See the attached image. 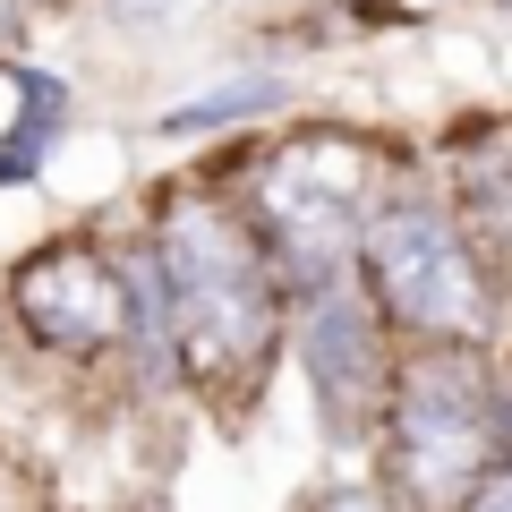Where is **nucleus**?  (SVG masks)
I'll use <instances>...</instances> for the list:
<instances>
[{
	"instance_id": "obj_6",
	"label": "nucleus",
	"mask_w": 512,
	"mask_h": 512,
	"mask_svg": "<svg viewBox=\"0 0 512 512\" xmlns=\"http://www.w3.org/2000/svg\"><path fill=\"white\" fill-rule=\"evenodd\" d=\"M308 376H316V393H325L333 419L367 410V393H376V325H367V308L350 291L316 299V316H308Z\"/></svg>"
},
{
	"instance_id": "obj_4",
	"label": "nucleus",
	"mask_w": 512,
	"mask_h": 512,
	"mask_svg": "<svg viewBox=\"0 0 512 512\" xmlns=\"http://www.w3.org/2000/svg\"><path fill=\"white\" fill-rule=\"evenodd\" d=\"M359 154L350 146H291L274 171H265V214L291 239V256L308 274L342 265L350 239H359Z\"/></svg>"
},
{
	"instance_id": "obj_3",
	"label": "nucleus",
	"mask_w": 512,
	"mask_h": 512,
	"mask_svg": "<svg viewBox=\"0 0 512 512\" xmlns=\"http://www.w3.org/2000/svg\"><path fill=\"white\" fill-rule=\"evenodd\" d=\"M367 256H376V282L402 325L436 333V342H478L487 333V282H478L461 231L436 205H393L367 231Z\"/></svg>"
},
{
	"instance_id": "obj_7",
	"label": "nucleus",
	"mask_w": 512,
	"mask_h": 512,
	"mask_svg": "<svg viewBox=\"0 0 512 512\" xmlns=\"http://www.w3.org/2000/svg\"><path fill=\"white\" fill-rule=\"evenodd\" d=\"M274 77H239V86H214V94H197V103H180V111H171V137H188V128H214V120H239V111H265V103H274Z\"/></svg>"
},
{
	"instance_id": "obj_1",
	"label": "nucleus",
	"mask_w": 512,
	"mask_h": 512,
	"mask_svg": "<svg viewBox=\"0 0 512 512\" xmlns=\"http://www.w3.org/2000/svg\"><path fill=\"white\" fill-rule=\"evenodd\" d=\"M495 444H504V402H495V376L470 342L427 350L419 367L393 393V461H402V487L427 512L470 504L478 478L495 470Z\"/></svg>"
},
{
	"instance_id": "obj_9",
	"label": "nucleus",
	"mask_w": 512,
	"mask_h": 512,
	"mask_svg": "<svg viewBox=\"0 0 512 512\" xmlns=\"http://www.w3.org/2000/svg\"><path fill=\"white\" fill-rule=\"evenodd\" d=\"M0 9H9V0H0Z\"/></svg>"
},
{
	"instance_id": "obj_2",
	"label": "nucleus",
	"mask_w": 512,
	"mask_h": 512,
	"mask_svg": "<svg viewBox=\"0 0 512 512\" xmlns=\"http://www.w3.org/2000/svg\"><path fill=\"white\" fill-rule=\"evenodd\" d=\"M163 291L171 325L197 376H231L256 342H265V282H256L239 231L214 205H180L163 222Z\"/></svg>"
},
{
	"instance_id": "obj_8",
	"label": "nucleus",
	"mask_w": 512,
	"mask_h": 512,
	"mask_svg": "<svg viewBox=\"0 0 512 512\" xmlns=\"http://www.w3.org/2000/svg\"><path fill=\"white\" fill-rule=\"evenodd\" d=\"M461 512H512V461H495V470L478 478V495H470Z\"/></svg>"
},
{
	"instance_id": "obj_5",
	"label": "nucleus",
	"mask_w": 512,
	"mask_h": 512,
	"mask_svg": "<svg viewBox=\"0 0 512 512\" xmlns=\"http://www.w3.org/2000/svg\"><path fill=\"white\" fill-rule=\"evenodd\" d=\"M18 308H26V325H35L43 342L94 350V342H111V333L128 325V282L103 274L94 256H43L35 274L18 282Z\"/></svg>"
}]
</instances>
